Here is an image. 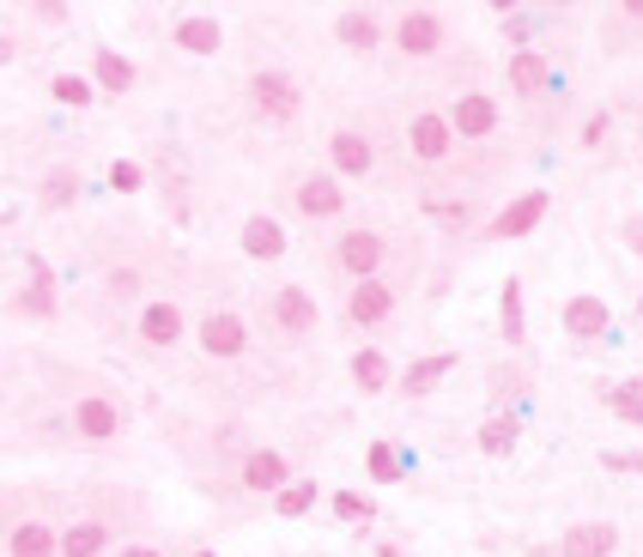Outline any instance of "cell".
<instances>
[{
    "label": "cell",
    "instance_id": "cell-31",
    "mask_svg": "<svg viewBox=\"0 0 643 557\" xmlns=\"http://www.w3.org/2000/svg\"><path fill=\"white\" fill-rule=\"evenodd\" d=\"M370 478H382V485H395V478H401V455H395L389 443L370 448Z\"/></svg>",
    "mask_w": 643,
    "mask_h": 557
},
{
    "label": "cell",
    "instance_id": "cell-9",
    "mask_svg": "<svg viewBox=\"0 0 643 557\" xmlns=\"http://www.w3.org/2000/svg\"><path fill=\"white\" fill-rule=\"evenodd\" d=\"M340 206H346L340 183H328V176H304V183H298V213H310V218H334Z\"/></svg>",
    "mask_w": 643,
    "mask_h": 557
},
{
    "label": "cell",
    "instance_id": "cell-4",
    "mask_svg": "<svg viewBox=\"0 0 643 557\" xmlns=\"http://www.w3.org/2000/svg\"><path fill=\"white\" fill-rule=\"evenodd\" d=\"M274 321L286 333H310L316 328V297L304 291V285H286V291L274 297Z\"/></svg>",
    "mask_w": 643,
    "mask_h": 557
},
{
    "label": "cell",
    "instance_id": "cell-33",
    "mask_svg": "<svg viewBox=\"0 0 643 557\" xmlns=\"http://www.w3.org/2000/svg\"><path fill=\"white\" fill-rule=\"evenodd\" d=\"M110 188H115V194H134V188H140V164H134V158L110 164Z\"/></svg>",
    "mask_w": 643,
    "mask_h": 557
},
{
    "label": "cell",
    "instance_id": "cell-6",
    "mask_svg": "<svg viewBox=\"0 0 643 557\" xmlns=\"http://www.w3.org/2000/svg\"><path fill=\"white\" fill-rule=\"evenodd\" d=\"M201 345H207L213 358H237L243 345H249V328H243L237 316H207L201 321Z\"/></svg>",
    "mask_w": 643,
    "mask_h": 557
},
{
    "label": "cell",
    "instance_id": "cell-29",
    "mask_svg": "<svg viewBox=\"0 0 643 557\" xmlns=\"http://www.w3.org/2000/svg\"><path fill=\"white\" fill-rule=\"evenodd\" d=\"M522 333H529V328H522V285L510 279V285H504V340L522 345Z\"/></svg>",
    "mask_w": 643,
    "mask_h": 557
},
{
    "label": "cell",
    "instance_id": "cell-8",
    "mask_svg": "<svg viewBox=\"0 0 643 557\" xmlns=\"http://www.w3.org/2000/svg\"><path fill=\"white\" fill-rule=\"evenodd\" d=\"M620 546V534H613L608 522H576L571 534H564V557H608Z\"/></svg>",
    "mask_w": 643,
    "mask_h": 557
},
{
    "label": "cell",
    "instance_id": "cell-28",
    "mask_svg": "<svg viewBox=\"0 0 643 557\" xmlns=\"http://www.w3.org/2000/svg\"><path fill=\"white\" fill-rule=\"evenodd\" d=\"M613 412H620L625 424H643V375H632V382L613 388Z\"/></svg>",
    "mask_w": 643,
    "mask_h": 557
},
{
    "label": "cell",
    "instance_id": "cell-24",
    "mask_svg": "<svg viewBox=\"0 0 643 557\" xmlns=\"http://www.w3.org/2000/svg\"><path fill=\"white\" fill-rule=\"evenodd\" d=\"M510 85H517V92H540V85H547V55H529V49H522V55L510 61Z\"/></svg>",
    "mask_w": 643,
    "mask_h": 557
},
{
    "label": "cell",
    "instance_id": "cell-5",
    "mask_svg": "<svg viewBox=\"0 0 643 557\" xmlns=\"http://www.w3.org/2000/svg\"><path fill=\"white\" fill-rule=\"evenodd\" d=\"M449 127H456V134H468V140H486L498 127V103L480 97V92H468V97L456 103V115H449Z\"/></svg>",
    "mask_w": 643,
    "mask_h": 557
},
{
    "label": "cell",
    "instance_id": "cell-10",
    "mask_svg": "<svg viewBox=\"0 0 643 557\" xmlns=\"http://www.w3.org/2000/svg\"><path fill=\"white\" fill-rule=\"evenodd\" d=\"M564 328H571L576 340L608 333V303H601V297H571V303H564Z\"/></svg>",
    "mask_w": 643,
    "mask_h": 557
},
{
    "label": "cell",
    "instance_id": "cell-36",
    "mask_svg": "<svg viewBox=\"0 0 643 557\" xmlns=\"http://www.w3.org/2000/svg\"><path fill=\"white\" fill-rule=\"evenodd\" d=\"M504 31L517 37V43H529V37H534V19H529V12H504Z\"/></svg>",
    "mask_w": 643,
    "mask_h": 557
},
{
    "label": "cell",
    "instance_id": "cell-18",
    "mask_svg": "<svg viewBox=\"0 0 643 557\" xmlns=\"http://www.w3.org/2000/svg\"><path fill=\"white\" fill-rule=\"evenodd\" d=\"M449 370H456V352H431V358H419V364L401 375V388H407V394H431Z\"/></svg>",
    "mask_w": 643,
    "mask_h": 557
},
{
    "label": "cell",
    "instance_id": "cell-12",
    "mask_svg": "<svg viewBox=\"0 0 643 557\" xmlns=\"http://www.w3.org/2000/svg\"><path fill=\"white\" fill-rule=\"evenodd\" d=\"M243 249H249L255 261H279V255H286V230H279L274 218H249V225H243Z\"/></svg>",
    "mask_w": 643,
    "mask_h": 557
},
{
    "label": "cell",
    "instance_id": "cell-3",
    "mask_svg": "<svg viewBox=\"0 0 643 557\" xmlns=\"http://www.w3.org/2000/svg\"><path fill=\"white\" fill-rule=\"evenodd\" d=\"M540 218H547V188H529L522 200H510L504 213H498V225H492V230H498V237H529Z\"/></svg>",
    "mask_w": 643,
    "mask_h": 557
},
{
    "label": "cell",
    "instance_id": "cell-38",
    "mask_svg": "<svg viewBox=\"0 0 643 557\" xmlns=\"http://www.w3.org/2000/svg\"><path fill=\"white\" fill-rule=\"evenodd\" d=\"M122 557H159V551H152V546H127Z\"/></svg>",
    "mask_w": 643,
    "mask_h": 557
},
{
    "label": "cell",
    "instance_id": "cell-25",
    "mask_svg": "<svg viewBox=\"0 0 643 557\" xmlns=\"http://www.w3.org/2000/svg\"><path fill=\"white\" fill-rule=\"evenodd\" d=\"M310 503H316V478H298V485H286V491L274 497V509L292 522V515H310Z\"/></svg>",
    "mask_w": 643,
    "mask_h": 557
},
{
    "label": "cell",
    "instance_id": "cell-14",
    "mask_svg": "<svg viewBox=\"0 0 643 557\" xmlns=\"http://www.w3.org/2000/svg\"><path fill=\"white\" fill-rule=\"evenodd\" d=\"M73 424H80L92 443H104V436H115V424H122V412L110 406V400H80L73 406Z\"/></svg>",
    "mask_w": 643,
    "mask_h": 557
},
{
    "label": "cell",
    "instance_id": "cell-15",
    "mask_svg": "<svg viewBox=\"0 0 643 557\" xmlns=\"http://www.w3.org/2000/svg\"><path fill=\"white\" fill-rule=\"evenodd\" d=\"M395 37H401V49H407V55H431V49H437V37H443V24H437L431 12H407V19H401V31H395Z\"/></svg>",
    "mask_w": 643,
    "mask_h": 557
},
{
    "label": "cell",
    "instance_id": "cell-22",
    "mask_svg": "<svg viewBox=\"0 0 643 557\" xmlns=\"http://www.w3.org/2000/svg\"><path fill=\"white\" fill-rule=\"evenodd\" d=\"M176 43H183L188 55H213L218 49V19H183L176 24Z\"/></svg>",
    "mask_w": 643,
    "mask_h": 557
},
{
    "label": "cell",
    "instance_id": "cell-27",
    "mask_svg": "<svg viewBox=\"0 0 643 557\" xmlns=\"http://www.w3.org/2000/svg\"><path fill=\"white\" fill-rule=\"evenodd\" d=\"M334 31H340V43H353V49H370V43H377V24H370V12H340V24H334Z\"/></svg>",
    "mask_w": 643,
    "mask_h": 557
},
{
    "label": "cell",
    "instance_id": "cell-19",
    "mask_svg": "<svg viewBox=\"0 0 643 557\" xmlns=\"http://www.w3.org/2000/svg\"><path fill=\"white\" fill-rule=\"evenodd\" d=\"M334 171H346V176H365L370 171V146H365V134H334Z\"/></svg>",
    "mask_w": 643,
    "mask_h": 557
},
{
    "label": "cell",
    "instance_id": "cell-35",
    "mask_svg": "<svg viewBox=\"0 0 643 557\" xmlns=\"http://www.w3.org/2000/svg\"><path fill=\"white\" fill-rule=\"evenodd\" d=\"M601 461H608L613 473H643V455H637V448H613V455H601Z\"/></svg>",
    "mask_w": 643,
    "mask_h": 557
},
{
    "label": "cell",
    "instance_id": "cell-17",
    "mask_svg": "<svg viewBox=\"0 0 643 557\" xmlns=\"http://www.w3.org/2000/svg\"><path fill=\"white\" fill-rule=\"evenodd\" d=\"M110 546V527L104 522H73L68 534H61V557H98Z\"/></svg>",
    "mask_w": 643,
    "mask_h": 557
},
{
    "label": "cell",
    "instance_id": "cell-34",
    "mask_svg": "<svg viewBox=\"0 0 643 557\" xmlns=\"http://www.w3.org/2000/svg\"><path fill=\"white\" fill-rule=\"evenodd\" d=\"M73 194H80V183H73V176H68V171H61V176H49V188H43V200H49V206H68V200H73Z\"/></svg>",
    "mask_w": 643,
    "mask_h": 557
},
{
    "label": "cell",
    "instance_id": "cell-32",
    "mask_svg": "<svg viewBox=\"0 0 643 557\" xmlns=\"http://www.w3.org/2000/svg\"><path fill=\"white\" fill-rule=\"evenodd\" d=\"M55 97L80 110V103H92V85H85V80H73V73H61V80H55Z\"/></svg>",
    "mask_w": 643,
    "mask_h": 557
},
{
    "label": "cell",
    "instance_id": "cell-13",
    "mask_svg": "<svg viewBox=\"0 0 643 557\" xmlns=\"http://www.w3.org/2000/svg\"><path fill=\"white\" fill-rule=\"evenodd\" d=\"M449 140H456V127H449L443 122V115H419V122H414V152H419V158H449Z\"/></svg>",
    "mask_w": 643,
    "mask_h": 557
},
{
    "label": "cell",
    "instance_id": "cell-7",
    "mask_svg": "<svg viewBox=\"0 0 643 557\" xmlns=\"http://www.w3.org/2000/svg\"><path fill=\"white\" fill-rule=\"evenodd\" d=\"M7 551L12 557H61V534L49 522H19L12 539H7Z\"/></svg>",
    "mask_w": 643,
    "mask_h": 557
},
{
    "label": "cell",
    "instance_id": "cell-2",
    "mask_svg": "<svg viewBox=\"0 0 643 557\" xmlns=\"http://www.w3.org/2000/svg\"><path fill=\"white\" fill-rule=\"evenodd\" d=\"M395 309V291L382 279H358L353 285V303H346V321H358V328H377L382 316Z\"/></svg>",
    "mask_w": 643,
    "mask_h": 557
},
{
    "label": "cell",
    "instance_id": "cell-21",
    "mask_svg": "<svg viewBox=\"0 0 643 557\" xmlns=\"http://www.w3.org/2000/svg\"><path fill=\"white\" fill-rule=\"evenodd\" d=\"M92 73H98V85H104V92H127V85H134V61H127V55H110V49H98Z\"/></svg>",
    "mask_w": 643,
    "mask_h": 557
},
{
    "label": "cell",
    "instance_id": "cell-23",
    "mask_svg": "<svg viewBox=\"0 0 643 557\" xmlns=\"http://www.w3.org/2000/svg\"><path fill=\"white\" fill-rule=\"evenodd\" d=\"M510 443H517V419H510V412H498V419L480 424V448H486V455H510Z\"/></svg>",
    "mask_w": 643,
    "mask_h": 557
},
{
    "label": "cell",
    "instance_id": "cell-20",
    "mask_svg": "<svg viewBox=\"0 0 643 557\" xmlns=\"http://www.w3.org/2000/svg\"><path fill=\"white\" fill-rule=\"evenodd\" d=\"M140 333H146L152 345H171L176 333H183V316H176V303H152L146 316H140Z\"/></svg>",
    "mask_w": 643,
    "mask_h": 557
},
{
    "label": "cell",
    "instance_id": "cell-30",
    "mask_svg": "<svg viewBox=\"0 0 643 557\" xmlns=\"http://www.w3.org/2000/svg\"><path fill=\"white\" fill-rule=\"evenodd\" d=\"M334 515H340V522H370V497H358V491H334Z\"/></svg>",
    "mask_w": 643,
    "mask_h": 557
},
{
    "label": "cell",
    "instance_id": "cell-11",
    "mask_svg": "<svg viewBox=\"0 0 643 557\" xmlns=\"http://www.w3.org/2000/svg\"><path fill=\"white\" fill-rule=\"evenodd\" d=\"M340 261H346V274H353V279H370V274H377V261H382V243L370 237V230H353V237L340 243Z\"/></svg>",
    "mask_w": 643,
    "mask_h": 557
},
{
    "label": "cell",
    "instance_id": "cell-16",
    "mask_svg": "<svg viewBox=\"0 0 643 557\" xmlns=\"http://www.w3.org/2000/svg\"><path fill=\"white\" fill-rule=\"evenodd\" d=\"M243 485H249V491H286V461H279L274 448L249 455V461H243Z\"/></svg>",
    "mask_w": 643,
    "mask_h": 557
},
{
    "label": "cell",
    "instance_id": "cell-37",
    "mask_svg": "<svg viewBox=\"0 0 643 557\" xmlns=\"http://www.w3.org/2000/svg\"><path fill=\"white\" fill-rule=\"evenodd\" d=\"M625 243H632V249L643 255V213H637V218H625Z\"/></svg>",
    "mask_w": 643,
    "mask_h": 557
},
{
    "label": "cell",
    "instance_id": "cell-1",
    "mask_svg": "<svg viewBox=\"0 0 643 557\" xmlns=\"http://www.w3.org/2000/svg\"><path fill=\"white\" fill-rule=\"evenodd\" d=\"M249 110L267 115V122H286V115L298 110V85H292L286 73H262V80L249 85Z\"/></svg>",
    "mask_w": 643,
    "mask_h": 557
},
{
    "label": "cell",
    "instance_id": "cell-26",
    "mask_svg": "<svg viewBox=\"0 0 643 557\" xmlns=\"http://www.w3.org/2000/svg\"><path fill=\"white\" fill-rule=\"evenodd\" d=\"M353 375H358V388H365V394H377V388L389 382V358H382V352H358L353 358Z\"/></svg>",
    "mask_w": 643,
    "mask_h": 557
},
{
    "label": "cell",
    "instance_id": "cell-39",
    "mask_svg": "<svg viewBox=\"0 0 643 557\" xmlns=\"http://www.w3.org/2000/svg\"><path fill=\"white\" fill-rule=\"evenodd\" d=\"M195 557H213V551H195Z\"/></svg>",
    "mask_w": 643,
    "mask_h": 557
}]
</instances>
